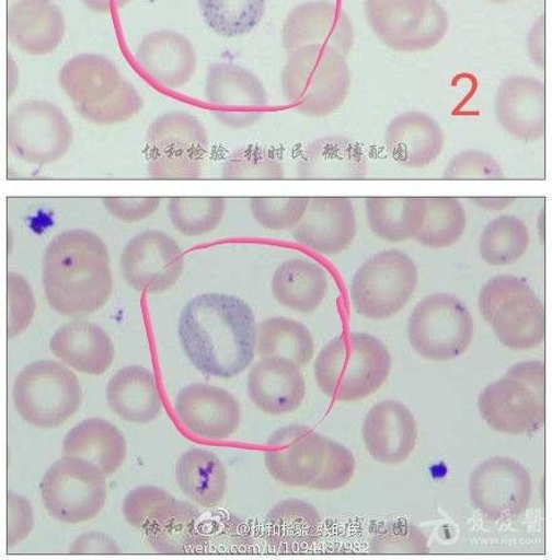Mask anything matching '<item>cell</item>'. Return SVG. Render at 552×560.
Wrapping results in <instances>:
<instances>
[{
	"label": "cell",
	"mask_w": 552,
	"mask_h": 560,
	"mask_svg": "<svg viewBox=\"0 0 552 560\" xmlns=\"http://www.w3.org/2000/svg\"><path fill=\"white\" fill-rule=\"evenodd\" d=\"M257 325L253 308L228 294L197 295L179 318V340L198 372L220 378L244 373L256 354Z\"/></svg>",
	"instance_id": "6da1fadb"
},
{
	"label": "cell",
	"mask_w": 552,
	"mask_h": 560,
	"mask_svg": "<svg viewBox=\"0 0 552 560\" xmlns=\"http://www.w3.org/2000/svg\"><path fill=\"white\" fill-rule=\"evenodd\" d=\"M42 280L57 314L83 317L99 312L114 291L105 241L84 229L60 232L43 255Z\"/></svg>",
	"instance_id": "7a4b0ae2"
},
{
	"label": "cell",
	"mask_w": 552,
	"mask_h": 560,
	"mask_svg": "<svg viewBox=\"0 0 552 560\" xmlns=\"http://www.w3.org/2000/svg\"><path fill=\"white\" fill-rule=\"evenodd\" d=\"M392 358L386 345L366 332L336 336L319 351L315 382L336 401H358L375 394L387 382Z\"/></svg>",
	"instance_id": "3957f363"
},
{
	"label": "cell",
	"mask_w": 552,
	"mask_h": 560,
	"mask_svg": "<svg viewBox=\"0 0 552 560\" xmlns=\"http://www.w3.org/2000/svg\"><path fill=\"white\" fill-rule=\"evenodd\" d=\"M350 84L347 59L332 47L296 49L281 72L284 98L299 114L312 118L335 114L347 101Z\"/></svg>",
	"instance_id": "277c9868"
},
{
	"label": "cell",
	"mask_w": 552,
	"mask_h": 560,
	"mask_svg": "<svg viewBox=\"0 0 552 560\" xmlns=\"http://www.w3.org/2000/svg\"><path fill=\"white\" fill-rule=\"evenodd\" d=\"M483 420L498 433L524 435L545 423V364H516L482 390L478 401Z\"/></svg>",
	"instance_id": "5b68a950"
},
{
	"label": "cell",
	"mask_w": 552,
	"mask_h": 560,
	"mask_svg": "<svg viewBox=\"0 0 552 560\" xmlns=\"http://www.w3.org/2000/svg\"><path fill=\"white\" fill-rule=\"evenodd\" d=\"M483 318L504 347L526 351L545 340V307L529 283L513 275H499L483 285L479 295Z\"/></svg>",
	"instance_id": "8992f818"
},
{
	"label": "cell",
	"mask_w": 552,
	"mask_h": 560,
	"mask_svg": "<svg viewBox=\"0 0 552 560\" xmlns=\"http://www.w3.org/2000/svg\"><path fill=\"white\" fill-rule=\"evenodd\" d=\"M418 287V270L401 249L377 253L353 276L349 296L355 312L368 320H386L399 315Z\"/></svg>",
	"instance_id": "52a82bcc"
},
{
	"label": "cell",
	"mask_w": 552,
	"mask_h": 560,
	"mask_svg": "<svg viewBox=\"0 0 552 560\" xmlns=\"http://www.w3.org/2000/svg\"><path fill=\"white\" fill-rule=\"evenodd\" d=\"M13 401L28 424L55 429L64 425L81 408L82 387L66 365L55 360H38L16 376Z\"/></svg>",
	"instance_id": "ba28073f"
},
{
	"label": "cell",
	"mask_w": 552,
	"mask_h": 560,
	"mask_svg": "<svg viewBox=\"0 0 552 560\" xmlns=\"http://www.w3.org/2000/svg\"><path fill=\"white\" fill-rule=\"evenodd\" d=\"M370 28L388 48L416 54L435 48L448 32V16L436 0H365Z\"/></svg>",
	"instance_id": "9c48e42d"
},
{
	"label": "cell",
	"mask_w": 552,
	"mask_h": 560,
	"mask_svg": "<svg viewBox=\"0 0 552 560\" xmlns=\"http://www.w3.org/2000/svg\"><path fill=\"white\" fill-rule=\"evenodd\" d=\"M411 347L422 358L448 361L464 354L473 338L468 306L451 294H433L413 308L407 326Z\"/></svg>",
	"instance_id": "30bf717a"
},
{
	"label": "cell",
	"mask_w": 552,
	"mask_h": 560,
	"mask_svg": "<svg viewBox=\"0 0 552 560\" xmlns=\"http://www.w3.org/2000/svg\"><path fill=\"white\" fill-rule=\"evenodd\" d=\"M105 477L93 463L64 455L42 479L43 504L54 518L66 524L96 518L106 504Z\"/></svg>",
	"instance_id": "8fae6325"
},
{
	"label": "cell",
	"mask_w": 552,
	"mask_h": 560,
	"mask_svg": "<svg viewBox=\"0 0 552 560\" xmlns=\"http://www.w3.org/2000/svg\"><path fill=\"white\" fill-rule=\"evenodd\" d=\"M73 127L64 110L48 101L21 103L8 116V149L36 166L62 160L73 143Z\"/></svg>",
	"instance_id": "7c38bea8"
},
{
	"label": "cell",
	"mask_w": 552,
	"mask_h": 560,
	"mask_svg": "<svg viewBox=\"0 0 552 560\" xmlns=\"http://www.w3.org/2000/svg\"><path fill=\"white\" fill-rule=\"evenodd\" d=\"M531 495L530 472L507 456H494L482 462L471 474V502L490 521L519 518L528 511Z\"/></svg>",
	"instance_id": "4fadbf2b"
},
{
	"label": "cell",
	"mask_w": 552,
	"mask_h": 560,
	"mask_svg": "<svg viewBox=\"0 0 552 560\" xmlns=\"http://www.w3.org/2000/svg\"><path fill=\"white\" fill-rule=\"evenodd\" d=\"M119 266L134 290L161 294L176 285L185 269V257L177 241L166 232L146 230L125 245Z\"/></svg>",
	"instance_id": "5bb4252c"
},
{
	"label": "cell",
	"mask_w": 552,
	"mask_h": 560,
	"mask_svg": "<svg viewBox=\"0 0 552 560\" xmlns=\"http://www.w3.org/2000/svg\"><path fill=\"white\" fill-rule=\"evenodd\" d=\"M205 98L212 116L222 126L232 129L256 125L269 105L262 81L249 69L234 63H214L209 67Z\"/></svg>",
	"instance_id": "9a60e30c"
},
{
	"label": "cell",
	"mask_w": 552,
	"mask_h": 560,
	"mask_svg": "<svg viewBox=\"0 0 552 560\" xmlns=\"http://www.w3.org/2000/svg\"><path fill=\"white\" fill-rule=\"evenodd\" d=\"M326 446L327 438L313 429L284 427L266 443L265 467L284 486L310 488L324 468Z\"/></svg>",
	"instance_id": "2e32d148"
},
{
	"label": "cell",
	"mask_w": 552,
	"mask_h": 560,
	"mask_svg": "<svg viewBox=\"0 0 552 560\" xmlns=\"http://www.w3.org/2000/svg\"><path fill=\"white\" fill-rule=\"evenodd\" d=\"M358 232L355 206L342 196L310 197L308 209L291 230L298 244L324 256L348 249Z\"/></svg>",
	"instance_id": "e0dca14e"
},
{
	"label": "cell",
	"mask_w": 552,
	"mask_h": 560,
	"mask_svg": "<svg viewBox=\"0 0 552 560\" xmlns=\"http://www.w3.org/2000/svg\"><path fill=\"white\" fill-rule=\"evenodd\" d=\"M355 27L341 7L315 0L298 5L283 24L281 40L288 54L306 46H325L348 55L355 46Z\"/></svg>",
	"instance_id": "ac0fdd59"
},
{
	"label": "cell",
	"mask_w": 552,
	"mask_h": 560,
	"mask_svg": "<svg viewBox=\"0 0 552 560\" xmlns=\"http://www.w3.org/2000/svg\"><path fill=\"white\" fill-rule=\"evenodd\" d=\"M175 412L189 433L207 441H227L240 427L239 401L219 386L184 387L176 396Z\"/></svg>",
	"instance_id": "d6986e66"
},
{
	"label": "cell",
	"mask_w": 552,
	"mask_h": 560,
	"mask_svg": "<svg viewBox=\"0 0 552 560\" xmlns=\"http://www.w3.org/2000/svg\"><path fill=\"white\" fill-rule=\"evenodd\" d=\"M495 115L515 140H540L547 129L545 84L532 77H508L497 90Z\"/></svg>",
	"instance_id": "ffe728a7"
},
{
	"label": "cell",
	"mask_w": 552,
	"mask_h": 560,
	"mask_svg": "<svg viewBox=\"0 0 552 560\" xmlns=\"http://www.w3.org/2000/svg\"><path fill=\"white\" fill-rule=\"evenodd\" d=\"M200 516L193 504L166 493L146 516L141 530L159 553H196L205 547Z\"/></svg>",
	"instance_id": "44dd1931"
},
{
	"label": "cell",
	"mask_w": 552,
	"mask_h": 560,
	"mask_svg": "<svg viewBox=\"0 0 552 560\" xmlns=\"http://www.w3.org/2000/svg\"><path fill=\"white\" fill-rule=\"evenodd\" d=\"M361 434L372 458L383 464H401L417 445V421L402 402L383 400L367 413Z\"/></svg>",
	"instance_id": "7402d4cb"
},
{
	"label": "cell",
	"mask_w": 552,
	"mask_h": 560,
	"mask_svg": "<svg viewBox=\"0 0 552 560\" xmlns=\"http://www.w3.org/2000/svg\"><path fill=\"white\" fill-rule=\"evenodd\" d=\"M135 58L145 75L168 90L184 88L197 67L193 43L174 31L148 34L137 47Z\"/></svg>",
	"instance_id": "603a6c76"
},
{
	"label": "cell",
	"mask_w": 552,
	"mask_h": 560,
	"mask_svg": "<svg viewBox=\"0 0 552 560\" xmlns=\"http://www.w3.org/2000/svg\"><path fill=\"white\" fill-rule=\"evenodd\" d=\"M8 38L31 56H47L62 43L66 21L51 0H16L8 11Z\"/></svg>",
	"instance_id": "cb8c5ba5"
},
{
	"label": "cell",
	"mask_w": 552,
	"mask_h": 560,
	"mask_svg": "<svg viewBox=\"0 0 552 560\" xmlns=\"http://www.w3.org/2000/svg\"><path fill=\"white\" fill-rule=\"evenodd\" d=\"M248 392L257 409L271 416H284L296 411L304 401L306 378L292 361L265 358L250 370Z\"/></svg>",
	"instance_id": "d4e9b609"
},
{
	"label": "cell",
	"mask_w": 552,
	"mask_h": 560,
	"mask_svg": "<svg viewBox=\"0 0 552 560\" xmlns=\"http://www.w3.org/2000/svg\"><path fill=\"white\" fill-rule=\"evenodd\" d=\"M384 142L391 158L407 168H425L441 156L446 137L437 120L424 112L410 110L387 126Z\"/></svg>",
	"instance_id": "484cf974"
},
{
	"label": "cell",
	"mask_w": 552,
	"mask_h": 560,
	"mask_svg": "<svg viewBox=\"0 0 552 560\" xmlns=\"http://www.w3.org/2000/svg\"><path fill=\"white\" fill-rule=\"evenodd\" d=\"M51 354L76 372L102 375L114 363L116 350L108 334L101 326L73 320L56 330L49 341Z\"/></svg>",
	"instance_id": "4316f807"
},
{
	"label": "cell",
	"mask_w": 552,
	"mask_h": 560,
	"mask_svg": "<svg viewBox=\"0 0 552 560\" xmlns=\"http://www.w3.org/2000/svg\"><path fill=\"white\" fill-rule=\"evenodd\" d=\"M58 82L74 107L99 105L125 82L112 60L100 55H80L60 68Z\"/></svg>",
	"instance_id": "83f0119b"
},
{
	"label": "cell",
	"mask_w": 552,
	"mask_h": 560,
	"mask_svg": "<svg viewBox=\"0 0 552 560\" xmlns=\"http://www.w3.org/2000/svg\"><path fill=\"white\" fill-rule=\"evenodd\" d=\"M303 179H361L368 174L364 151L343 136H325L310 143L298 162Z\"/></svg>",
	"instance_id": "f1b7e54d"
},
{
	"label": "cell",
	"mask_w": 552,
	"mask_h": 560,
	"mask_svg": "<svg viewBox=\"0 0 552 560\" xmlns=\"http://www.w3.org/2000/svg\"><path fill=\"white\" fill-rule=\"evenodd\" d=\"M106 396L111 409L128 423L149 424L162 410L157 378L142 366L118 370L110 378Z\"/></svg>",
	"instance_id": "f546056e"
},
{
	"label": "cell",
	"mask_w": 552,
	"mask_h": 560,
	"mask_svg": "<svg viewBox=\"0 0 552 560\" xmlns=\"http://www.w3.org/2000/svg\"><path fill=\"white\" fill-rule=\"evenodd\" d=\"M327 289L330 280L323 267L303 257L280 264L272 279L276 303L300 314L315 312L323 304Z\"/></svg>",
	"instance_id": "4dcf8cb0"
},
{
	"label": "cell",
	"mask_w": 552,
	"mask_h": 560,
	"mask_svg": "<svg viewBox=\"0 0 552 560\" xmlns=\"http://www.w3.org/2000/svg\"><path fill=\"white\" fill-rule=\"evenodd\" d=\"M126 454L125 435L105 419L83 420L71 429L64 441V455L91 462L105 476H112L119 469L126 459Z\"/></svg>",
	"instance_id": "1f68e13d"
},
{
	"label": "cell",
	"mask_w": 552,
	"mask_h": 560,
	"mask_svg": "<svg viewBox=\"0 0 552 560\" xmlns=\"http://www.w3.org/2000/svg\"><path fill=\"white\" fill-rule=\"evenodd\" d=\"M426 197L377 196L366 198L369 229L387 243L399 244L414 238L424 223Z\"/></svg>",
	"instance_id": "d6a6232c"
},
{
	"label": "cell",
	"mask_w": 552,
	"mask_h": 560,
	"mask_svg": "<svg viewBox=\"0 0 552 560\" xmlns=\"http://www.w3.org/2000/svg\"><path fill=\"white\" fill-rule=\"evenodd\" d=\"M175 476L189 501L204 508L222 502L228 490V470L217 454L192 447L180 456Z\"/></svg>",
	"instance_id": "836d02e7"
},
{
	"label": "cell",
	"mask_w": 552,
	"mask_h": 560,
	"mask_svg": "<svg viewBox=\"0 0 552 560\" xmlns=\"http://www.w3.org/2000/svg\"><path fill=\"white\" fill-rule=\"evenodd\" d=\"M321 515L300 499H288L273 506L265 518V537L284 553L313 546L321 537Z\"/></svg>",
	"instance_id": "e575fe53"
},
{
	"label": "cell",
	"mask_w": 552,
	"mask_h": 560,
	"mask_svg": "<svg viewBox=\"0 0 552 560\" xmlns=\"http://www.w3.org/2000/svg\"><path fill=\"white\" fill-rule=\"evenodd\" d=\"M315 343L304 324L289 317H271L257 325L256 354L261 359L283 358L299 368L313 360Z\"/></svg>",
	"instance_id": "d590c367"
},
{
	"label": "cell",
	"mask_w": 552,
	"mask_h": 560,
	"mask_svg": "<svg viewBox=\"0 0 552 560\" xmlns=\"http://www.w3.org/2000/svg\"><path fill=\"white\" fill-rule=\"evenodd\" d=\"M148 142L157 151L204 154L209 135L195 116L184 110H171L152 120Z\"/></svg>",
	"instance_id": "8d00e7d4"
},
{
	"label": "cell",
	"mask_w": 552,
	"mask_h": 560,
	"mask_svg": "<svg viewBox=\"0 0 552 560\" xmlns=\"http://www.w3.org/2000/svg\"><path fill=\"white\" fill-rule=\"evenodd\" d=\"M526 223L511 214L490 221L479 241L482 260L491 266H510L520 260L530 246Z\"/></svg>",
	"instance_id": "74e56055"
},
{
	"label": "cell",
	"mask_w": 552,
	"mask_h": 560,
	"mask_svg": "<svg viewBox=\"0 0 552 560\" xmlns=\"http://www.w3.org/2000/svg\"><path fill=\"white\" fill-rule=\"evenodd\" d=\"M426 217L414 240L428 248H446L459 243L468 226V214L459 198L426 197Z\"/></svg>",
	"instance_id": "f35d334b"
},
{
	"label": "cell",
	"mask_w": 552,
	"mask_h": 560,
	"mask_svg": "<svg viewBox=\"0 0 552 560\" xmlns=\"http://www.w3.org/2000/svg\"><path fill=\"white\" fill-rule=\"evenodd\" d=\"M203 19L223 38H239L262 23L266 0H198Z\"/></svg>",
	"instance_id": "ab89813d"
},
{
	"label": "cell",
	"mask_w": 552,
	"mask_h": 560,
	"mask_svg": "<svg viewBox=\"0 0 552 560\" xmlns=\"http://www.w3.org/2000/svg\"><path fill=\"white\" fill-rule=\"evenodd\" d=\"M227 198L219 196L172 197L168 213L172 226L186 237H203L217 230L227 213Z\"/></svg>",
	"instance_id": "60d3db41"
},
{
	"label": "cell",
	"mask_w": 552,
	"mask_h": 560,
	"mask_svg": "<svg viewBox=\"0 0 552 560\" xmlns=\"http://www.w3.org/2000/svg\"><path fill=\"white\" fill-rule=\"evenodd\" d=\"M221 176L231 180H276L286 178V171L272 153L250 145L231 154Z\"/></svg>",
	"instance_id": "b9f144b4"
},
{
	"label": "cell",
	"mask_w": 552,
	"mask_h": 560,
	"mask_svg": "<svg viewBox=\"0 0 552 560\" xmlns=\"http://www.w3.org/2000/svg\"><path fill=\"white\" fill-rule=\"evenodd\" d=\"M309 200L310 197H253L250 212L266 230H292L304 217Z\"/></svg>",
	"instance_id": "7bdbcfd3"
},
{
	"label": "cell",
	"mask_w": 552,
	"mask_h": 560,
	"mask_svg": "<svg viewBox=\"0 0 552 560\" xmlns=\"http://www.w3.org/2000/svg\"><path fill=\"white\" fill-rule=\"evenodd\" d=\"M141 94L125 80L118 91L99 105L74 107L85 120L99 126L124 124L140 114L143 108Z\"/></svg>",
	"instance_id": "ee69618b"
},
{
	"label": "cell",
	"mask_w": 552,
	"mask_h": 560,
	"mask_svg": "<svg viewBox=\"0 0 552 560\" xmlns=\"http://www.w3.org/2000/svg\"><path fill=\"white\" fill-rule=\"evenodd\" d=\"M376 555H426L429 551L425 533L405 521L392 522L379 528L370 540Z\"/></svg>",
	"instance_id": "f6af8a7d"
},
{
	"label": "cell",
	"mask_w": 552,
	"mask_h": 560,
	"mask_svg": "<svg viewBox=\"0 0 552 560\" xmlns=\"http://www.w3.org/2000/svg\"><path fill=\"white\" fill-rule=\"evenodd\" d=\"M36 298L30 282L16 272L7 276V330L10 338L27 330L36 314Z\"/></svg>",
	"instance_id": "bcb514c9"
},
{
	"label": "cell",
	"mask_w": 552,
	"mask_h": 560,
	"mask_svg": "<svg viewBox=\"0 0 552 560\" xmlns=\"http://www.w3.org/2000/svg\"><path fill=\"white\" fill-rule=\"evenodd\" d=\"M502 165L491 154L479 150L457 153L444 171V179H504Z\"/></svg>",
	"instance_id": "7dc6e473"
},
{
	"label": "cell",
	"mask_w": 552,
	"mask_h": 560,
	"mask_svg": "<svg viewBox=\"0 0 552 560\" xmlns=\"http://www.w3.org/2000/svg\"><path fill=\"white\" fill-rule=\"evenodd\" d=\"M356 471L355 455L344 445L327 439L326 458L321 476L309 489L333 492L348 485Z\"/></svg>",
	"instance_id": "c3c4849f"
},
{
	"label": "cell",
	"mask_w": 552,
	"mask_h": 560,
	"mask_svg": "<svg viewBox=\"0 0 552 560\" xmlns=\"http://www.w3.org/2000/svg\"><path fill=\"white\" fill-rule=\"evenodd\" d=\"M203 167V154L158 151L148 163V174L157 179H194Z\"/></svg>",
	"instance_id": "681fc988"
},
{
	"label": "cell",
	"mask_w": 552,
	"mask_h": 560,
	"mask_svg": "<svg viewBox=\"0 0 552 560\" xmlns=\"http://www.w3.org/2000/svg\"><path fill=\"white\" fill-rule=\"evenodd\" d=\"M161 198L152 197H106L103 206L112 218L125 223L150 219L160 209Z\"/></svg>",
	"instance_id": "f907efd6"
},
{
	"label": "cell",
	"mask_w": 552,
	"mask_h": 560,
	"mask_svg": "<svg viewBox=\"0 0 552 560\" xmlns=\"http://www.w3.org/2000/svg\"><path fill=\"white\" fill-rule=\"evenodd\" d=\"M205 547L211 542V547L217 542V550L222 553H241L249 541V530L243 523L237 518L222 520L219 523L214 522L212 527L207 529L203 524Z\"/></svg>",
	"instance_id": "816d5d0a"
},
{
	"label": "cell",
	"mask_w": 552,
	"mask_h": 560,
	"mask_svg": "<svg viewBox=\"0 0 552 560\" xmlns=\"http://www.w3.org/2000/svg\"><path fill=\"white\" fill-rule=\"evenodd\" d=\"M34 527V514L28 499L8 493V547L19 545L30 536Z\"/></svg>",
	"instance_id": "f5cc1de1"
},
{
	"label": "cell",
	"mask_w": 552,
	"mask_h": 560,
	"mask_svg": "<svg viewBox=\"0 0 552 560\" xmlns=\"http://www.w3.org/2000/svg\"><path fill=\"white\" fill-rule=\"evenodd\" d=\"M69 553L72 555H116L119 553V548L116 541L103 533H88L82 534L81 537L77 538Z\"/></svg>",
	"instance_id": "db71d44e"
},
{
	"label": "cell",
	"mask_w": 552,
	"mask_h": 560,
	"mask_svg": "<svg viewBox=\"0 0 552 560\" xmlns=\"http://www.w3.org/2000/svg\"><path fill=\"white\" fill-rule=\"evenodd\" d=\"M471 201L480 207V209L498 212L507 209L515 202L514 197H473Z\"/></svg>",
	"instance_id": "11a10c76"
},
{
	"label": "cell",
	"mask_w": 552,
	"mask_h": 560,
	"mask_svg": "<svg viewBox=\"0 0 552 560\" xmlns=\"http://www.w3.org/2000/svg\"><path fill=\"white\" fill-rule=\"evenodd\" d=\"M90 11L96 13H110L127 5L131 0H82Z\"/></svg>",
	"instance_id": "9f6ffc18"
},
{
	"label": "cell",
	"mask_w": 552,
	"mask_h": 560,
	"mask_svg": "<svg viewBox=\"0 0 552 560\" xmlns=\"http://www.w3.org/2000/svg\"><path fill=\"white\" fill-rule=\"evenodd\" d=\"M488 2H493V3H497V4H503V3L510 2V0H488Z\"/></svg>",
	"instance_id": "6f0895ef"
},
{
	"label": "cell",
	"mask_w": 552,
	"mask_h": 560,
	"mask_svg": "<svg viewBox=\"0 0 552 560\" xmlns=\"http://www.w3.org/2000/svg\"><path fill=\"white\" fill-rule=\"evenodd\" d=\"M11 2H12V0H11Z\"/></svg>",
	"instance_id": "680465c9"
}]
</instances>
